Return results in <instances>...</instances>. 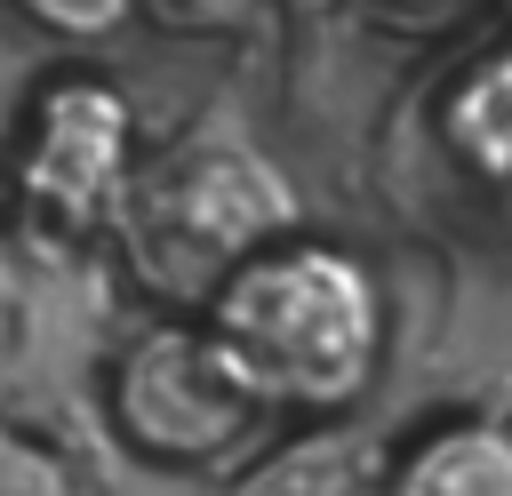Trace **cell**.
Masks as SVG:
<instances>
[{"label": "cell", "instance_id": "cell-8", "mask_svg": "<svg viewBox=\"0 0 512 496\" xmlns=\"http://www.w3.org/2000/svg\"><path fill=\"white\" fill-rule=\"evenodd\" d=\"M440 136H448V152H456L464 168H480V176H512V48L480 56V64L448 88V104H440Z\"/></svg>", "mask_w": 512, "mask_h": 496}, {"label": "cell", "instance_id": "cell-5", "mask_svg": "<svg viewBox=\"0 0 512 496\" xmlns=\"http://www.w3.org/2000/svg\"><path fill=\"white\" fill-rule=\"evenodd\" d=\"M136 168H144V136L128 88L96 64H64L16 104V128L0 144V208L112 240Z\"/></svg>", "mask_w": 512, "mask_h": 496}, {"label": "cell", "instance_id": "cell-4", "mask_svg": "<svg viewBox=\"0 0 512 496\" xmlns=\"http://www.w3.org/2000/svg\"><path fill=\"white\" fill-rule=\"evenodd\" d=\"M264 424H272V400L224 352L208 312L168 304L152 320H128V336L104 368V432H112L120 464L224 480L240 456H256Z\"/></svg>", "mask_w": 512, "mask_h": 496}, {"label": "cell", "instance_id": "cell-10", "mask_svg": "<svg viewBox=\"0 0 512 496\" xmlns=\"http://www.w3.org/2000/svg\"><path fill=\"white\" fill-rule=\"evenodd\" d=\"M32 32H48V40H64V48H104V40H120L128 24H136V8L144 0H8Z\"/></svg>", "mask_w": 512, "mask_h": 496}, {"label": "cell", "instance_id": "cell-1", "mask_svg": "<svg viewBox=\"0 0 512 496\" xmlns=\"http://www.w3.org/2000/svg\"><path fill=\"white\" fill-rule=\"evenodd\" d=\"M120 336H128L120 248L0 208V424L80 456L104 480L120 464L104 432V368Z\"/></svg>", "mask_w": 512, "mask_h": 496}, {"label": "cell", "instance_id": "cell-7", "mask_svg": "<svg viewBox=\"0 0 512 496\" xmlns=\"http://www.w3.org/2000/svg\"><path fill=\"white\" fill-rule=\"evenodd\" d=\"M384 456H392V440H376L344 416H312L288 440L240 456L216 496H392Z\"/></svg>", "mask_w": 512, "mask_h": 496}, {"label": "cell", "instance_id": "cell-9", "mask_svg": "<svg viewBox=\"0 0 512 496\" xmlns=\"http://www.w3.org/2000/svg\"><path fill=\"white\" fill-rule=\"evenodd\" d=\"M0 496H88V464L0 424Z\"/></svg>", "mask_w": 512, "mask_h": 496}, {"label": "cell", "instance_id": "cell-6", "mask_svg": "<svg viewBox=\"0 0 512 496\" xmlns=\"http://www.w3.org/2000/svg\"><path fill=\"white\" fill-rule=\"evenodd\" d=\"M392 496H512V416L496 408H440L408 424L384 456Z\"/></svg>", "mask_w": 512, "mask_h": 496}, {"label": "cell", "instance_id": "cell-2", "mask_svg": "<svg viewBox=\"0 0 512 496\" xmlns=\"http://www.w3.org/2000/svg\"><path fill=\"white\" fill-rule=\"evenodd\" d=\"M200 312L248 368V384L272 400V416H352L384 376L392 312L376 272L344 240L280 232L256 256H240Z\"/></svg>", "mask_w": 512, "mask_h": 496}, {"label": "cell", "instance_id": "cell-3", "mask_svg": "<svg viewBox=\"0 0 512 496\" xmlns=\"http://www.w3.org/2000/svg\"><path fill=\"white\" fill-rule=\"evenodd\" d=\"M280 232H304V200L280 176V160L256 144V128L240 120V104L216 96L168 152L136 168V192L112 240H120V264L152 296L200 312L208 288Z\"/></svg>", "mask_w": 512, "mask_h": 496}]
</instances>
